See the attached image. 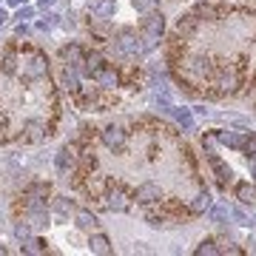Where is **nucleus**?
Masks as SVG:
<instances>
[{
	"instance_id": "nucleus-5",
	"label": "nucleus",
	"mask_w": 256,
	"mask_h": 256,
	"mask_svg": "<svg viewBox=\"0 0 256 256\" xmlns=\"http://www.w3.org/2000/svg\"><path fill=\"white\" fill-rule=\"evenodd\" d=\"M23 140H26V142H40V140H46V126H43L40 120H26V122H23Z\"/></svg>"
},
{
	"instance_id": "nucleus-35",
	"label": "nucleus",
	"mask_w": 256,
	"mask_h": 256,
	"mask_svg": "<svg viewBox=\"0 0 256 256\" xmlns=\"http://www.w3.org/2000/svg\"><path fill=\"white\" fill-rule=\"evenodd\" d=\"M52 3H54V0H40V6H52Z\"/></svg>"
},
{
	"instance_id": "nucleus-3",
	"label": "nucleus",
	"mask_w": 256,
	"mask_h": 256,
	"mask_svg": "<svg viewBox=\"0 0 256 256\" xmlns=\"http://www.w3.org/2000/svg\"><path fill=\"white\" fill-rule=\"evenodd\" d=\"M117 48L122 54H140V52H142V40H140L131 28H122L120 37H117Z\"/></svg>"
},
{
	"instance_id": "nucleus-37",
	"label": "nucleus",
	"mask_w": 256,
	"mask_h": 256,
	"mask_svg": "<svg viewBox=\"0 0 256 256\" xmlns=\"http://www.w3.org/2000/svg\"><path fill=\"white\" fill-rule=\"evenodd\" d=\"M254 180H256V156H254Z\"/></svg>"
},
{
	"instance_id": "nucleus-28",
	"label": "nucleus",
	"mask_w": 256,
	"mask_h": 256,
	"mask_svg": "<svg viewBox=\"0 0 256 256\" xmlns=\"http://www.w3.org/2000/svg\"><path fill=\"white\" fill-rule=\"evenodd\" d=\"M216 146H220L216 131H208V134L202 137V148H205V154H216Z\"/></svg>"
},
{
	"instance_id": "nucleus-9",
	"label": "nucleus",
	"mask_w": 256,
	"mask_h": 256,
	"mask_svg": "<svg viewBox=\"0 0 256 256\" xmlns=\"http://www.w3.org/2000/svg\"><path fill=\"white\" fill-rule=\"evenodd\" d=\"M74 222H77V228L80 230H88V234L100 228V220L94 216L92 210H74Z\"/></svg>"
},
{
	"instance_id": "nucleus-26",
	"label": "nucleus",
	"mask_w": 256,
	"mask_h": 256,
	"mask_svg": "<svg viewBox=\"0 0 256 256\" xmlns=\"http://www.w3.org/2000/svg\"><path fill=\"white\" fill-rule=\"evenodd\" d=\"M14 66H18V54L9 48V52L3 54V60H0V72H3V74H12V72H14Z\"/></svg>"
},
{
	"instance_id": "nucleus-25",
	"label": "nucleus",
	"mask_w": 256,
	"mask_h": 256,
	"mask_svg": "<svg viewBox=\"0 0 256 256\" xmlns=\"http://www.w3.org/2000/svg\"><path fill=\"white\" fill-rule=\"evenodd\" d=\"M171 114H174V120L182 128H191L194 126V117H191V111H188V108H176V106H174V108H171Z\"/></svg>"
},
{
	"instance_id": "nucleus-31",
	"label": "nucleus",
	"mask_w": 256,
	"mask_h": 256,
	"mask_svg": "<svg viewBox=\"0 0 256 256\" xmlns=\"http://www.w3.org/2000/svg\"><path fill=\"white\" fill-rule=\"evenodd\" d=\"M54 23H57V14H46V20H40L37 28H40V32H46V28H52Z\"/></svg>"
},
{
	"instance_id": "nucleus-13",
	"label": "nucleus",
	"mask_w": 256,
	"mask_h": 256,
	"mask_svg": "<svg viewBox=\"0 0 256 256\" xmlns=\"http://www.w3.org/2000/svg\"><path fill=\"white\" fill-rule=\"evenodd\" d=\"M60 57H63V63L66 66H77V68H80L82 66V48L77 46V43H72V46H63V52H60Z\"/></svg>"
},
{
	"instance_id": "nucleus-17",
	"label": "nucleus",
	"mask_w": 256,
	"mask_h": 256,
	"mask_svg": "<svg viewBox=\"0 0 256 256\" xmlns=\"http://www.w3.org/2000/svg\"><path fill=\"white\" fill-rule=\"evenodd\" d=\"M26 72H28V77H43V74L48 72V60H46L43 54H34L32 60H28V68H26Z\"/></svg>"
},
{
	"instance_id": "nucleus-34",
	"label": "nucleus",
	"mask_w": 256,
	"mask_h": 256,
	"mask_svg": "<svg viewBox=\"0 0 256 256\" xmlns=\"http://www.w3.org/2000/svg\"><path fill=\"white\" fill-rule=\"evenodd\" d=\"M32 14H34V9H32V6H26V9H20L18 18H32Z\"/></svg>"
},
{
	"instance_id": "nucleus-27",
	"label": "nucleus",
	"mask_w": 256,
	"mask_h": 256,
	"mask_svg": "<svg viewBox=\"0 0 256 256\" xmlns=\"http://www.w3.org/2000/svg\"><path fill=\"white\" fill-rule=\"evenodd\" d=\"M54 210H57V214H74L77 205H74V200H68V196H57V200H54Z\"/></svg>"
},
{
	"instance_id": "nucleus-18",
	"label": "nucleus",
	"mask_w": 256,
	"mask_h": 256,
	"mask_svg": "<svg viewBox=\"0 0 256 256\" xmlns=\"http://www.w3.org/2000/svg\"><path fill=\"white\" fill-rule=\"evenodd\" d=\"M236 200L242 205H256V188L250 182H239L236 185Z\"/></svg>"
},
{
	"instance_id": "nucleus-8",
	"label": "nucleus",
	"mask_w": 256,
	"mask_h": 256,
	"mask_svg": "<svg viewBox=\"0 0 256 256\" xmlns=\"http://www.w3.org/2000/svg\"><path fill=\"white\" fill-rule=\"evenodd\" d=\"M92 80L97 82V86H102V88H114V86H120V74L114 72L111 66H102V68L94 74Z\"/></svg>"
},
{
	"instance_id": "nucleus-22",
	"label": "nucleus",
	"mask_w": 256,
	"mask_h": 256,
	"mask_svg": "<svg viewBox=\"0 0 256 256\" xmlns=\"http://www.w3.org/2000/svg\"><path fill=\"white\" fill-rule=\"evenodd\" d=\"M23 254H46V239H23Z\"/></svg>"
},
{
	"instance_id": "nucleus-33",
	"label": "nucleus",
	"mask_w": 256,
	"mask_h": 256,
	"mask_svg": "<svg viewBox=\"0 0 256 256\" xmlns=\"http://www.w3.org/2000/svg\"><path fill=\"white\" fill-rule=\"evenodd\" d=\"M220 254H234V256H236V254H242V248H236V245H222Z\"/></svg>"
},
{
	"instance_id": "nucleus-36",
	"label": "nucleus",
	"mask_w": 256,
	"mask_h": 256,
	"mask_svg": "<svg viewBox=\"0 0 256 256\" xmlns=\"http://www.w3.org/2000/svg\"><path fill=\"white\" fill-rule=\"evenodd\" d=\"M6 3H12V6H20V3H23V0H6Z\"/></svg>"
},
{
	"instance_id": "nucleus-2",
	"label": "nucleus",
	"mask_w": 256,
	"mask_h": 256,
	"mask_svg": "<svg viewBox=\"0 0 256 256\" xmlns=\"http://www.w3.org/2000/svg\"><path fill=\"white\" fill-rule=\"evenodd\" d=\"M134 200L140 202V205H146V208H151V205H156V202L162 200V188L156 182H142L134 191Z\"/></svg>"
},
{
	"instance_id": "nucleus-12",
	"label": "nucleus",
	"mask_w": 256,
	"mask_h": 256,
	"mask_svg": "<svg viewBox=\"0 0 256 256\" xmlns=\"http://www.w3.org/2000/svg\"><path fill=\"white\" fill-rule=\"evenodd\" d=\"M196 26H200V18L196 14H185V18L176 20V37H191L194 32H196Z\"/></svg>"
},
{
	"instance_id": "nucleus-38",
	"label": "nucleus",
	"mask_w": 256,
	"mask_h": 256,
	"mask_svg": "<svg viewBox=\"0 0 256 256\" xmlns=\"http://www.w3.org/2000/svg\"><path fill=\"white\" fill-rule=\"evenodd\" d=\"M3 254H6V248H3V245H0V256H3Z\"/></svg>"
},
{
	"instance_id": "nucleus-30",
	"label": "nucleus",
	"mask_w": 256,
	"mask_h": 256,
	"mask_svg": "<svg viewBox=\"0 0 256 256\" xmlns=\"http://www.w3.org/2000/svg\"><path fill=\"white\" fill-rule=\"evenodd\" d=\"M14 234H18L20 239H28L32 236V228H28L26 222H18V225H14Z\"/></svg>"
},
{
	"instance_id": "nucleus-19",
	"label": "nucleus",
	"mask_w": 256,
	"mask_h": 256,
	"mask_svg": "<svg viewBox=\"0 0 256 256\" xmlns=\"http://www.w3.org/2000/svg\"><path fill=\"white\" fill-rule=\"evenodd\" d=\"M94 18H111L114 14V0H92Z\"/></svg>"
},
{
	"instance_id": "nucleus-29",
	"label": "nucleus",
	"mask_w": 256,
	"mask_h": 256,
	"mask_svg": "<svg viewBox=\"0 0 256 256\" xmlns=\"http://www.w3.org/2000/svg\"><path fill=\"white\" fill-rule=\"evenodd\" d=\"M134 6H137V12H154V6H156V0H134Z\"/></svg>"
},
{
	"instance_id": "nucleus-21",
	"label": "nucleus",
	"mask_w": 256,
	"mask_h": 256,
	"mask_svg": "<svg viewBox=\"0 0 256 256\" xmlns=\"http://www.w3.org/2000/svg\"><path fill=\"white\" fill-rule=\"evenodd\" d=\"M48 196V182H32L23 194V200H46Z\"/></svg>"
},
{
	"instance_id": "nucleus-24",
	"label": "nucleus",
	"mask_w": 256,
	"mask_h": 256,
	"mask_svg": "<svg viewBox=\"0 0 256 256\" xmlns=\"http://www.w3.org/2000/svg\"><path fill=\"white\" fill-rule=\"evenodd\" d=\"M194 254H196V256H216V254H220V248H216V242H214V239H202L200 248H196Z\"/></svg>"
},
{
	"instance_id": "nucleus-10",
	"label": "nucleus",
	"mask_w": 256,
	"mask_h": 256,
	"mask_svg": "<svg viewBox=\"0 0 256 256\" xmlns=\"http://www.w3.org/2000/svg\"><path fill=\"white\" fill-rule=\"evenodd\" d=\"M142 28H146V34L160 37V34H162V28H165L162 14H160V12H148V14H146V20H142Z\"/></svg>"
},
{
	"instance_id": "nucleus-6",
	"label": "nucleus",
	"mask_w": 256,
	"mask_h": 256,
	"mask_svg": "<svg viewBox=\"0 0 256 256\" xmlns=\"http://www.w3.org/2000/svg\"><path fill=\"white\" fill-rule=\"evenodd\" d=\"M208 162L210 168H214V174H216V180H220V185L225 188V185L230 182V176H234V171H230V165H225L216 154H208Z\"/></svg>"
},
{
	"instance_id": "nucleus-14",
	"label": "nucleus",
	"mask_w": 256,
	"mask_h": 256,
	"mask_svg": "<svg viewBox=\"0 0 256 256\" xmlns=\"http://www.w3.org/2000/svg\"><path fill=\"white\" fill-rule=\"evenodd\" d=\"M216 140H220V146H228V148H245V142H248L236 131H216Z\"/></svg>"
},
{
	"instance_id": "nucleus-7",
	"label": "nucleus",
	"mask_w": 256,
	"mask_h": 256,
	"mask_svg": "<svg viewBox=\"0 0 256 256\" xmlns=\"http://www.w3.org/2000/svg\"><path fill=\"white\" fill-rule=\"evenodd\" d=\"M102 66H106V60H102L100 52H92V54H86L82 57V66H80V72L86 74V77H94V74L100 72Z\"/></svg>"
},
{
	"instance_id": "nucleus-16",
	"label": "nucleus",
	"mask_w": 256,
	"mask_h": 256,
	"mask_svg": "<svg viewBox=\"0 0 256 256\" xmlns=\"http://www.w3.org/2000/svg\"><path fill=\"white\" fill-rule=\"evenodd\" d=\"M88 248H92L94 254H102V256H106V254H111V250H114L106 234H92V239H88Z\"/></svg>"
},
{
	"instance_id": "nucleus-1",
	"label": "nucleus",
	"mask_w": 256,
	"mask_h": 256,
	"mask_svg": "<svg viewBox=\"0 0 256 256\" xmlns=\"http://www.w3.org/2000/svg\"><path fill=\"white\" fill-rule=\"evenodd\" d=\"M100 140H102V146L111 148V151H122L126 142H128V134L120 126H106L100 131Z\"/></svg>"
},
{
	"instance_id": "nucleus-15",
	"label": "nucleus",
	"mask_w": 256,
	"mask_h": 256,
	"mask_svg": "<svg viewBox=\"0 0 256 256\" xmlns=\"http://www.w3.org/2000/svg\"><path fill=\"white\" fill-rule=\"evenodd\" d=\"M63 86L68 92H80V68L77 66H63Z\"/></svg>"
},
{
	"instance_id": "nucleus-20",
	"label": "nucleus",
	"mask_w": 256,
	"mask_h": 256,
	"mask_svg": "<svg viewBox=\"0 0 256 256\" xmlns=\"http://www.w3.org/2000/svg\"><path fill=\"white\" fill-rule=\"evenodd\" d=\"M188 210H191V214H205V210H210V196H208V191L196 194V196L191 200V205H188Z\"/></svg>"
},
{
	"instance_id": "nucleus-32",
	"label": "nucleus",
	"mask_w": 256,
	"mask_h": 256,
	"mask_svg": "<svg viewBox=\"0 0 256 256\" xmlns=\"http://www.w3.org/2000/svg\"><path fill=\"white\" fill-rule=\"evenodd\" d=\"M210 220H214V222L228 220V210H225V208H214V210H210Z\"/></svg>"
},
{
	"instance_id": "nucleus-11",
	"label": "nucleus",
	"mask_w": 256,
	"mask_h": 256,
	"mask_svg": "<svg viewBox=\"0 0 256 256\" xmlns=\"http://www.w3.org/2000/svg\"><path fill=\"white\" fill-rule=\"evenodd\" d=\"M74 151H77V146H63L60 148V151H57V156H54V165H57V171H68V168H72V162H74Z\"/></svg>"
},
{
	"instance_id": "nucleus-4",
	"label": "nucleus",
	"mask_w": 256,
	"mask_h": 256,
	"mask_svg": "<svg viewBox=\"0 0 256 256\" xmlns=\"http://www.w3.org/2000/svg\"><path fill=\"white\" fill-rule=\"evenodd\" d=\"M106 208L108 210H128V194L120 188V185L111 182L106 188Z\"/></svg>"
},
{
	"instance_id": "nucleus-23",
	"label": "nucleus",
	"mask_w": 256,
	"mask_h": 256,
	"mask_svg": "<svg viewBox=\"0 0 256 256\" xmlns=\"http://www.w3.org/2000/svg\"><path fill=\"white\" fill-rule=\"evenodd\" d=\"M194 14H196V18H205V20H216V14H220V9H216V6H210V3H200V6H196V9H194Z\"/></svg>"
}]
</instances>
